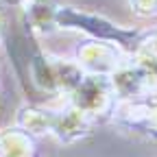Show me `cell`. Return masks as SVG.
I'll return each instance as SVG.
<instances>
[{
    "instance_id": "obj_1",
    "label": "cell",
    "mask_w": 157,
    "mask_h": 157,
    "mask_svg": "<svg viewBox=\"0 0 157 157\" xmlns=\"http://www.w3.org/2000/svg\"><path fill=\"white\" fill-rule=\"evenodd\" d=\"M122 66L120 55L107 42H90L78 48V68L94 76H109Z\"/></svg>"
},
{
    "instance_id": "obj_2",
    "label": "cell",
    "mask_w": 157,
    "mask_h": 157,
    "mask_svg": "<svg viewBox=\"0 0 157 157\" xmlns=\"http://www.w3.org/2000/svg\"><path fill=\"white\" fill-rule=\"evenodd\" d=\"M131 7L135 9V13L144 17L157 15V0H131Z\"/></svg>"
}]
</instances>
